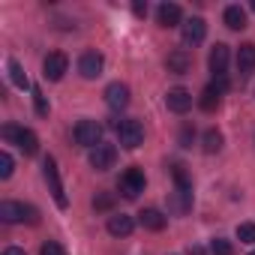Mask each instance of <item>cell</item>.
<instances>
[{"label": "cell", "instance_id": "cell-1", "mask_svg": "<svg viewBox=\"0 0 255 255\" xmlns=\"http://www.w3.org/2000/svg\"><path fill=\"white\" fill-rule=\"evenodd\" d=\"M0 219H3L6 225H18V222L36 225L39 222V210L33 204H24V201H0Z\"/></svg>", "mask_w": 255, "mask_h": 255}, {"label": "cell", "instance_id": "cell-2", "mask_svg": "<svg viewBox=\"0 0 255 255\" xmlns=\"http://www.w3.org/2000/svg\"><path fill=\"white\" fill-rule=\"evenodd\" d=\"M0 135H3L9 144H18L24 150V156H36L39 153V138H36L33 129H21V126H15V123H6L3 129H0Z\"/></svg>", "mask_w": 255, "mask_h": 255}, {"label": "cell", "instance_id": "cell-3", "mask_svg": "<svg viewBox=\"0 0 255 255\" xmlns=\"http://www.w3.org/2000/svg\"><path fill=\"white\" fill-rule=\"evenodd\" d=\"M114 126H117V141H120V147L135 150L138 144H144V126L138 120H117Z\"/></svg>", "mask_w": 255, "mask_h": 255}, {"label": "cell", "instance_id": "cell-4", "mask_svg": "<svg viewBox=\"0 0 255 255\" xmlns=\"http://www.w3.org/2000/svg\"><path fill=\"white\" fill-rule=\"evenodd\" d=\"M42 174H45V183H48V192H51L54 204H57V207H66L69 198H66V192H63V183H60V171H57L54 156H45V162H42Z\"/></svg>", "mask_w": 255, "mask_h": 255}, {"label": "cell", "instance_id": "cell-5", "mask_svg": "<svg viewBox=\"0 0 255 255\" xmlns=\"http://www.w3.org/2000/svg\"><path fill=\"white\" fill-rule=\"evenodd\" d=\"M117 189H120V195L126 198V201H135L141 192H144V171L141 168H126L123 174H120V183H117Z\"/></svg>", "mask_w": 255, "mask_h": 255}, {"label": "cell", "instance_id": "cell-6", "mask_svg": "<svg viewBox=\"0 0 255 255\" xmlns=\"http://www.w3.org/2000/svg\"><path fill=\"white\" fill-rule=\"evenodd\" d=\"M72 138H75V144L93 150L96 144H102V126L96 120H78L75 129H72Z\"/></svg>", "mask_w": 255, "mask_h": 255}, {"label": "cell", "instance_id": "cell-7", "mask_svg": "<svg viewBox=\"0 0 255 255\" xmlns=\"http://www.w3.org/2000/svg\"><path fill=\"white\" fill-rule=\"evenodd\" d=\"M204 36H207V21L204 18H189V21H183V27H180V39H183V45L186 48H195V45H201L204 42Z\"/></svg>", "mask_w": 255, "mask_h": 255}, {"label": "cell", "instance_id": "cell-8", "mask_svg": "<svg viewBox=\"0 0 255 255\" xmlns=\"http://www.w3.org/2000/svg\"><path fill=\"white\" fill-rule=\"evenodd\" d=\"M102 69H105V57L99 54V51H84L81 57H78V72H81V78H87V81H93V78H99L102 75Z\"/></svg>", "mask_w": 255, "mask_h": 255}, {"label": "cell", "instance_id": "cell-9", "mask_svg": "<svg viewBox=\"0 0 255 255\" xmlns=\"http://www.w3.org/2000/svg\"><path fill=\"white\" fill-rule=\"evenodd\" d=\"M66 69H69V57H66L63 51H51V54L42 60V75H45L48 81H60V78L66 75Z\"/></svg>", "mask_w": 255, "mask_h": 255}, {"label": "cell", "instance_id": "cell-10", "mask_svg": "<svg viewBox=\"0 0 255 255\" xmlns=\"http://www.w3.org/2000/svg\"><path fill=\"white\" fill-rule=\"evenodd\" d=\"M90 165L96 168V171H108V168H114V162H117V147L114 144H96L93 150H90Z\"/></svg>", "mask_w": 255, "mask_h": 255}, {"label": "cell", "instance_id": "cell-11", "mask_svg": "<svg viewBox=\"0 0 255 255\" xmlns=\"http://www.w3.org/2000/svg\"><path fill=\"white\" fill-rule=\"evenodd\" d=\"M105 105L111 111H123L126 105H129V87H126L123 81H111L105 87Z\"/></svg>", "mask_w": 255, "mask_h": 255}, {"label": "cell", "instance_id": "cell-12", "mask_svg": "<svg viewBox=\"0 0 255 255\" xmlns=\"http://www.w3.org/2000/svg\"><path fill=\"white\" fill-rule=\"evenodd\" d=\"M165 105H168V111H174V114H186V111L192 108V93H189L186 87H171V90L165 93Z\"/></svg>", "mask_w": 255, "mask_h": 255}, {"label": "cell", "instance_id": "cell-13", "mask_svg": "<svg viewBox=\"0 0 255 255\" xmlns=\"http://www.w3.org/2000/svg\"><path fill=\"white\" fill-rule=\"evenodd\" d=\"M207 66H210L213 78H222V75H225V69H228V45H225V42H216V45L210 48Z\"/></svg>", "mask_w": 255, "mask_h": 255}, {"label": "cell", "instance_id": "cell-14", "mask_svg": "<svg viewBox=\"0 0 255 255\" xmlns=\"http://www.w3.org/2000/svg\"><path fill=\"white\" fill-rule=\"evenodd\" d=\"M165 66H168V72H174V75H186V72L192 69V54H189L186 48H174V51L168 54Z\"/></svg>", "mask_w": 255, "mask_h": 255}, {"label": "cell", "instance_id": "cell-15", "mask_svg": "<svg viewBox=\"0 0 255 255\" xmlns=\"http://www.w3.org/2000/svg\"><path fill=\"white\" fill-rule=\"evenodd\" d=\"M132 228H135L132 216H126V213H111L108 216V234H114V237H129Z\"/></svg>", "mask_w": 255, "mask_h": 255}, {"label": "cell", "instance_id": "cell-16", "mask_svg": "<svg viewBox=\"0 0 255 255\" xmlns=\"http://www.w3.org/2000/svg\"><path fill=\"white\" fill-rule=\"evenodd\" d=\"M237 72H240L243 78H249V75L255 72V45H252V42H243V45L237 48Z\"/></svg>", "mask_w": 255, "mask_h": 255}, {"label": "cell", "instance_id": "cell-17", "mask_svg": "<svg viewBox=\"0 0 255 255\" xmlns=\"http://www.w3.org/2000/svg\"><path fill=\"white\" fill-rule=\"evenodd\" d=\"M138 222H141V228H147V231H162L165 222H168V216H165L162 210H156V207H144V210L138 213Z\"/></svg>", "mask_w": 255, "mask_h": 255}, {"label": "cell", "instance_id": "cell-18", "mask_svg": "<svg viewBox=\"0 0 255 255\" xmlns=\"http://www.w3.org/2000/svg\"><path fill=\"white\" fill-rule=\"evenodd\" d=\"M168 210H171L174 216L189 213V210H192V192H186V189H174V192L168 195Z\"/></svg>", "mask_w": 255, "mask_h": 255}, {"label": "cell", "instance_id": "cell-19", "mask_svg": "<svg viewBox=\"0 0 255 255\" xmlns=\"http://www.w3.org/2000/svg\"><path fill=\"white\" fill-rule=\"evenodd\" d=\"M180 18H183V9H180L177 3H162V6L156 9V21H159L162 27H174V24H180Z\"/></svg>", "mask_w": 255, "mask_h": 255}, {"label": "cell", "instance_id": "cell-20", "mask_svg": "<svg viewBox=\"0 0 255 255\" xmlns=\"http://www.w3.org/2000/svg\"><path fill=\"white\" fill-rule=\"evenodd\" d=\"M198 105H201V111H216L219 105H222V90L216 87V84H207L204 90H201V96H198Z\"/></svg>", "mask_w": 255, "mask_h": 255}, {"label": "cell", "instance_id": "cell-21", "mask_svg": "<svg viewBox=\"0 0 255 255\" xmlns=\"http://www.w3.org/2000/svg\"><path fill=\"white\" fill-rule=\"evenodd\" d=\"M222 18H225V27H228V30H243V27H246V9L237 6V3L225 6Z\"/></svg>", "mask_w": 255, "mask_h": 255}, {"label": "cell", "instance_id": "cell-22", "mask_svg": "<svg viewBox=\"0 0 255 255\" xmlns=\"http://www.w3.org/2000/svg\"><path fill=\"white\" fill-rule=\"evenodd\" d=\"M171 177H174L177 189L192 192V177H189V171H186V165H183V162H171Z\"/></svg>", "mask_w": 255, "mask_h": 255}, {"label": "cell", "instance_id": "cell-23", "mask_svg": "<svg viewBox=\"0 0 255 255\" xmlns=\"http://www.w3.org/2000/svg\"><path fill=\"white\" fill-rule=\"evenodd\" d=\"M6 69H9V81H12L18 90H27V87H30V81H27V75H24V69H21V63H18V60H9V63H6Z\"/></svg>", "mask_w": 255, "mask_h": 255}, {"label": "cell", "instance_id": "cell-24", "mask_svg": "<svg viewBox=\"0 0 255 255\" xmlns=\"http://www.w3.org/2000/svg\"><path fill=\"white\" fill-rule=\"evenodd\" d=\"M222 132L219 129H207L204 132V138H201V147H204V153H219L222 150Z\"/></svg>", "mask_w": 255, "mask_h": 255}, {"label": "cell", "instance_id": "cell-25", "mask_svg": "<svg viewBox=\"0 0 255 255\" xmlns=\"http://www.w3.org/2000/svg\"><path fill=\"white\" fill-rule=\"evenodd\" d=\"M237 240L240 243H255V222H240L237 225Z\"/></svg>", "mask_w": 255, "mask_h": 255}, {"label": "cell", "instance_id": "cell-26", "mask_svg": "<svg viewBox=\"0 0 255 255\" xmlns=\"http://www.w3.org/2000/svg\"><path fill=\"white\" fill-rule=\"evenodd\" d=\"M12 171H15V162H12V156L3 150V153H0V180H9Z\"/></svg>", "mask_w": 255, "mask_h": 255}, {"label": "cell", "instance_id": "cell-27", "mask_svg": "<svg viewBox=\"0 0 255 255\" xmlns=\"http://www.w3.org/2000/svg\"><path fill=\"white\" fill-rule=\"evenodd\" d=\"M210 252H213V255H234V246H231V240L216 237V240L210 243Z\"/></svg>", "mask_w": 255, "mask_h": 255}, {"label": "cell", "instance_id": "cell-28", "mask_svg": "<svg viewBox=\"0 0 255 255\" xmlns=\"http://www.w3.org/2000/svg\"><path fill=\"white\" fill-rule=\"evenodd\" d=\"M177 141H180V147H192V141H195V126H192V123H186L183 129H180Z\"/></svg>", "mask_w": 255, "mask_h": 255}, {"label": "cell", "instance_id": "cell-29", "mask_svg": "<svg viewBox=\"0 0 255 255\" xmlns=\"http://www.w3.org/2000/svg\"><path fill=\"white\" fill-rule=\"evenodd\" d=\"M93 207H96V210H111V207H114V195H111V192H99V195L93 198Z\"/></svg>", "mask_w": 255, "mask_h": 255}, {"label": "cell", "instance_id": "cell-30", "mask_svg": "<svg viewBox=\"0 0 255 255\" xmlns=\"http://www.w3.org/2000/svg\"><path fill=\"white\" fill-rule=\"evenodd\" d=\"M33 105H36V114H39V117L48 114V102H45V96H42L39 87H33Z\"/></svg>", "mask_w": 255, "mask_h": 255}, {"label": "cell", "instance_id": "cell-31", "mask_svg": "<svg viewBox=\"0 0 255 255\" xmlns=\"http://www.w3.org/2000/svg\"><path fill=\"white\" fill-rule=\"evenodd\" d=\"M39 255H66V249H63L57 240H45L42 249H39Z\"/></svg>", "mask_w": 255, "mask_h": 255}, {"label": "cell", "instance_id": "cell-32", "mask_svg": "<svg viewBox=\"0 0 255 255\" xmlns=\"http://www.w3.org/2000/svg\"><path fill=\"white\" fill-rule=\"evenodd\" d=\"M132 12H135L138 18H144V15H147V3H141V0H135V3H132Z\"/></svg>", "mask_w": 255, "mask_h": 255}, {"label": "cell", "instance_id": "cell-33", "mask_svg": "<svg viewBox=\"0 0 255 255\" xmlns=\"http://www.w3.org/2000/svg\"><path fill=\"white\" fill-rule=\"evenodd\" d=\"M0 255H27V252H24V249H18V246H9V249H3Z\"/></svg>", "mask_w": 255, "mask_h": 255}, {"label": "cell", "instance_id": "cell-34", "mask_svg": "<svg viewBox=\"0 0 255 255\" xmlns=\"http://www.w3.org/2000/svg\"><path fill=\"white\" fill-rule=\"evenodd\" d=\"M189 255H204V249L201 246H189Z\"/></svg>", "mask_w": 255, "mask_h": 255}, {"label": "cell", "instance_id": "cell-35", "mask_svg": "<svg viewBox=\"0 0 255 255\" xmlns=\"http://www.w3.org/2000/svg\"><path fill=\"white\" fill-rule=\"evenodd\" d=\"M252 12H255V0H252Z\"/></svg>", "mask_w": 255, "mask_h": 255}, {"label": "cell", "instance_id": "cell-36", "mask_svg": "<svg viewBox=\"0 0 255 255\" xmlns=\"http://www.w3.org/2000/svg\"><path fill=\"white\" fill-rule=\"evenodd\" d=\"M249 255H255V252H249Z\"/></svg>", "mask_w": 255, "mask_h": 255}]
</instances>
